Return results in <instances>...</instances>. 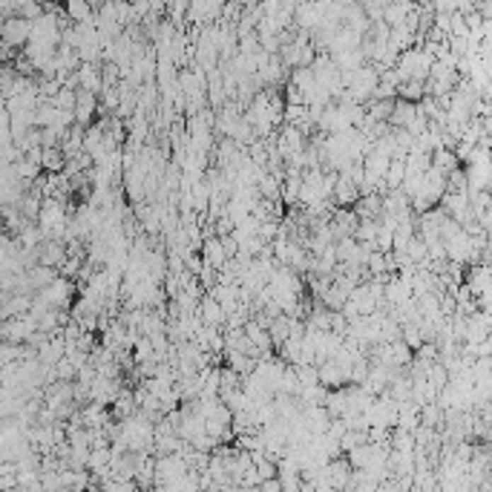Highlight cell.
Wrapping results in <instances>:
<instances>
[{
    "label": "cell",
    "instance_id": "8992f818",
    "mask_svg": "<svg viewBox=\"0 0 492 492\" xmlns=\"http://www.w3.org/2000/svg\"><path fill=\"white\" fill-rule=\"evenodd\" d=\"M297 369V377H299V386L302 389H311V386H320V369L317 366H294ZM302 394V391H299Z\"/></svg>",
    "mask_w": 492,
    "mask_h": 492
},
{
    "label": "cell",
    "instance_id": "9c48e42d",
    "mask_svg": "<svg viewBox=\"0 0 492 492\" xmlns=\"http://www.w3.org/2000/svg\"><path fill=\"white\" fill-rule=\"evenodd\" d=\"M136 492H144V489H136Z\"/></svg>",
    "mask_w": 492,
    "mask_h": 492
},
{
    "label": "cell",
    "instance_id": "277c9868",
    "mask_svg": "<svg viewBox=\"0 0 492 492\" xmlns=\"http://www.w3.org/2000/svg\"><path fill=\"white\" fill-rule=\"evenodd\" d=\"M199 317H202V323H205V326H210V328H219L222 323L228 320V311L222 308V305H219V302H216V299H213V297L207 294V297H205V299L199 302Z\"/></svg>",
    "mask_w": 492,
    "mask_h": 492
},
{
    "label": "cell",
    "instance_id": "30bf717a",
    "mask_svg": "<svg viewBox=\"0 0 492 492\" xmlns=\"http://www.w3.org/2000/svg\"><path fill=\"white\" fill-rule=\"evenodd\" d=\"M202 492H205V489H202Z\"/></svg>",
    "mask_w": 492,
    "mask_h": 492
},
{
    "label": "cell",
    "instance_id": "5b68a950",
    "mask_svg": "<svg viewBox=\"0 0 492 492\" xmlns=\"http://www.w3.org/2000/svg\"><path fill=\"white\" fill-rule=\"evenodd\" d=\"M363 196H360V188H357L348 176H340L337 178V188H334V202L337 205H357Z\"/></svg>",
    "mask_w": 492,
    "mask_h": 492
},
{
    "label": "cell",
    "instance_id": "52a82bcc",
    "mask_svg": "<svg viewBox=\"0 0 492 492\" xmlns=\"http://www.w3.org/2000/svg\"><path fill=\"white\" fill-rule=\"evenodd\" d=\"M400 96H404L406 101H418L421 98V81H406L404 86H400Z\"/></svg>",
    "mask_w": 492,
    "mask_h": 492
},
{
    "label": "cell",
    "instance_id": "6da1fadb",
    "mask_svg": "<svg viewBox=\"0 0 492 492\" xmlns=\"http://www.w3.org/2000/svg\"><path fill=\"white\" fill-rule=\"evenodd\" d=\"M38 331H40V328H38V320H35L32 314L15 317V320H6V323H4V340H6V343H15V345H26Z\"/></svg>",
    "mask_w": 492,
    "mask_h": 492
},
{
    "label": "cell",
    "instance_id": "ba28073f",
    "mask_svg": "<svg viewBox=\"0 0 492 492\" xmlns=\"http://www.w3.org/2000/svg\"><path fill=\"white\" fill-rule=\"evenodd\" d=\"M259 492H282V481H280V478H274V481H265V484L259 486Z\"/></svg>",
    "mask_w": 492,
    "mask_h": 492
},
{
    "label": "cell",
    "instance_id": "7a4b0ae2",
    "mask_svg": "<svg viewBox=\"0 0 492 492\" xmlns=\"http://www.w3.org/2000/svg\"><path fill=\"white\" fill-rule=\"evenodd\" d=\"M29 40H32V21H26V18H6L4 21V43L26 50Z\"/></svg>",
    "mask_w": 492,
    "mask_h": 492
},
{
    "label": "cell",
    "instance_id": "3957f363",
    "mask_svg": "<svg viewBox=\"0 0 492 492\" xmlns=\"http://www.w3.org/2000/svg\"><path fill=\"white\" fill-rule=\"evenodd\" d=\"M202 256H205V262H207L210 268H216V271H225L228 262H231L228 253H225V245H222L219 236L205 239V245H202Z\"/></svg>",
    "mask_w": 492,
    "mask_h": 492
}]
</instances>
